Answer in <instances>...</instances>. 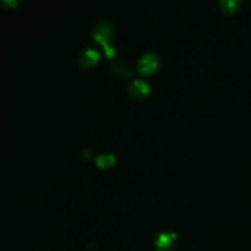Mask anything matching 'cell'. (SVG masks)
<instances>
[{"label":"cell","instance_id":"cell-1","mask_svg":"<svg viewBox=\"0 0 251 251\" xmlns=\"http://www.w3.org/2000/svg\"><path fill=\"white\" fill-rule=\"evenodd\" d=\"M92 36L103 47L109 44V39L113 36V26L108 20H100L92 27Z\"/></svg>","mask_w":251,"mask_h":251},{"label":"cell","instance_id":"cell-2","mask_svg":"<svg viewBox=\"0 0 251 251\" xmlns=\"http://www.w3.org/2000/svg\"><path fill=\"white\" fill-rule=\"evenodd\" d=\"M137 66H139L140 73L145 74V75L152 74L156 70L157 66H158V55L156 53H153V51H146L139 59Z\"/></svg>","mask_w":251,"mask_h":251},{"label":"cell","instance_id":"cell-3","mask_svg":"<svg viewBox=\"0 0 251 251\" xmlns=\"http://www.w3.org/2000/svg\"><path fill=\"white\" fill-rule=\"evenodd\" d=\"M176 239V234L172 232V230H163V232H161L156 238L157 251H171Z\"/></svg>","mask_w":251,"mask_h":251},{"label":"cell","instance_id":"cell-4","mask_svg":"<svg viewBox=\"0 0 251 251\" xmlns=\"http://www.w3.org/2000/svg\"><path fill=\"white\" fill-rule=\"evenodd\" d=\"M108 69H109V71H112L113 74L120 76V77H126V76L131 75L129 65H127L123 59L119 58H112V60L108 64Z\"/></svg>","mask_w":251,"mask_h":251},{"label":"cell","instance_id":"cell-5","mask_svg":"<svg viewBox=\"0 0 251 251\" xmlns=\"http://www.w3.org/2000/svg\"><path fill=\"white\" fill-rule=\"evenodd\" d=\"M100 58V53L96 50L95 48L90 47V48H85L80 51L77 56L78 63L82 66H92L96 61Z\"/></svg>","mask_w":251,"mask_h":251},{"label":"cell","instance_id":"cell-6","mask_svg":"<svg viewBox=\"0 0 251 251\" xmlns=\"http://www.w3.org/2000/svg\"><path fill=\"white\" fill-rule=\"evenodd\" d=\"M149 91H150L149 83L145 82L144 80H139V78L132 81L129 86L130 95L134 96V97L136 98H144L145 96L149 93Z\"/></svg>","mask_w":251,"mask_h":251},{"label":"cell","instance_id":"cell-7","mask_svg":"<svg viewBox=\"0 0 251 251\" xmlns=\"http://www.w3.org/2000/svg\"><path fill=\"white\" fill-rule=\"evenodd\" d=\"M115 158L112 153H100L96 157V164L100 168H107L114 163Z\"/></svg>","mask_w":251,"mask_h":251},{"label":"cell","instance_id":"cell-8","mask_svg":"<svg viewBox=\"0 0 251 251\" xmlns=\"http://www.w3.org/2000/svg\"><path fill=\"white\" fill-rule=\"evenodd\" d=\"M240 1L239 0H220V6L222 7L225 11L232 12L234 10H237V7L239 6Z\"/></svg>","mask_w":251,"mask_h":251},{"label":"cell","instance_id":"cell-9","mask_svg":"<svg viewBox=\"0 0 251 251\" xmlns=\"http://www.w3.org/2000/svg\"><path fill=\"white\" fill-rule=\"evenodd\" d=\"M4 4H9V5H16L17 1H15V0H11V1H7V0H4Z\"/></svg>","mask_w":251,"mask_h":251}]
</instances>
